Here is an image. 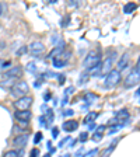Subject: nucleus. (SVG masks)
I'll list each match as a JSON object with an SVG mask.
<instances>
[{"instance_id": "f257e3e1", "label": "nucleus", "mask_w": 140, "mask_h": 157, "mask_svg": "<svg viewBox=\"0 0 140 157\" xmlns=\"http://www.w3.org/2000/svg\"><path fill=\"white\" fill-rule=\"evenodd\" d=\"M100 63H101V52L95 49V51H91V52L86 56V59H84V62H83V66H84L86 72H90L92 68L98 66Z\"/></svg>"}, {"instance_id": "f03ea898", "label": "nucleus", "mask_w": 140, "mask_h": 157, "mask_svg": "<svg viewBox=\"0 0 140 157\" xmlns=\"http://www.w3.org/2000/svg\"><path fill=\"white\" fill-rule=\"evenodd\" d=\"M30 91V86L25 80H18L17 83L13 86V88L10 90V94L14 97V98H21V97H25Z\"/></svg>"}, {"instance_id": "7ed1b4c3", "label": "nucleus", "mask_w": 140, "mask_h": 157, "mask_svg": "<svg viewBox=\"0 0 140 157\" xmlns=\"http://www.w3.org/2000/svg\"><path fill=\"white\" fill-rule=\"evenodd\" d=\"M122 80V76H121V72H118L116 69H112L106 76H105L104 80V86L108 88H112L115 86H118Z\"/></svg>"}, {"instance_id": "20e7f679", "label": "nucleus", "mask_w": 140, "mask_h": 157, "mask_svg": "<svg viewBox=\"0 0 140 157\" xmlns=\"http://www.w3.org/2000/svg\"><path fill=\"white\" fill-rule=\"evenodd\" d=\"M32 103H34V97L25 95V97H21V98L16 100L13 103V107L16 108V111H28L31 108Z\"/></svg>"}, {"instance_id": "39448f33", "label": "nucleus", "mask_w": 140, "mask_h": 157, "mask_svg": "<svg viewBox=\"0 0 140 157\" xmlns=\"http://www.w3.org/2000/svg\"><path fill=\"white\" fill-rule=\"evenodd\" d=\"M70 58H71V51H65V52H62L59 56H56L55 59H52L53 68L60 69V68L66 66V65H67V62L70 60Z\"/></svg>"}, {"instance_id": "423d86ee", "label": "nucleus", "mask_w": 140, "mask_h": 157, "mask_svg": "<svg viewBox=\"0 0 140 157\" xmlns=\"http://www.w3.org/2000/svg\"><path fill=\"white\" fill-rule=\"evenodd\" d=\"M139 83H140V73L136 72L135 69L132 70V72L125 77V80H123L125 88H132V87H135L136 84H139Z\"/></svg>"}, {"instance_id": "0eeeda50", "label": "nucleus", "mask_w": 140, "mask_h": 157, "mask_svg": "<svg viewBox=\"0 0 140 157\" xmlns=\"http://www.w3.org/2000/svg\"><path fill=\"white\" fill-rule=\"evenodd\" d=\"M127 119H129V111H127V109H122V111H119V112L109 121V126H112V125L123 126L125 123L127 122Z\"/></svg>"}, {"instance_id": "6e6552de", "label": "nucleus", "mask_w": 140, "mask_h": 157, "mask_svg": "<svg viewBox=\"0 0 140 157\" xmlns=\"http://www.w3.org/2000/svg\"><path fill=\"white\" fill-rule=\"evenodd\" d=\"M115 56H116V52L114 51L112 55L106 56V58L104 59V62L101 63V74L106 76V74L112 70V66H114V63H115Z\"/></svg>"}, {"instance_id": "1a4fd4ad", "label": "nucleus", "mask_w": 140, "mask_h": 157, "mask_svg": "<svg viewBox=\"0 0 140 157\" xmlns=\"http://www.w3.org/2000/svg\"><path fill=\"white\" fill-rule=\"evenodd\" d=\"M28 51H30V53H31L32 56H41L42 53L45 52V45H44L41 41H34V42L30 44Z\"/></svg>"}, {"instance_id": "9d476101", "label": "nucleus", "mask_w": 140, "mask_h": 157, "mask_svg": "<svg viewBox=\"0 0 140 157\" xmlns=\"http://www.w3.org/2000/svg\"><path fill=\"white\" fill-rule=\"evenodd\" d=\"M22 74V68L21 66H14V68H10L7 72L3 73V79H20Z\"/></svg>"}, {"instance_id": "9b49d317", "label": "nucleus", "mask_w": 140, "mask_h": 157, "mask_svg": "<svg viewBox=\"0 0 140 157\" xmlns=\"http://www.w3.org/2000/svg\"><path fill=\"white\" fill-rule=\"evenodd\" d=\"M28 140H30V135H28V133L17 135V136L13 139V146H14V147H18V149H24L25 144L28 143Z\"/></svg>"}, {"instance_id": "f8f14e48", "label": "nucleus", "mask_w": 140, "mask_h": 157, "mask_svg": "<svg viewBox=\"0 0 140 157\" xmlns=\"http://www.w3.org/2000/svg\"><path fill=\"white\" fill-rule=\"evenodd\" d=\"M65 46H66V44H65L63 41H60L57 45L53 46V49L51 51V53L48 55V58H49V59H55L56 56H59L62 52H65Z\"/></svg>"}, {"instance_id": "ddd939ff", "label": "nucleus", "mask_w": 140, "mask_h": 157, "mask_svg": "<svg viewBox=\"0 0 140 157\" xmlns=\"http://www.w3.org/2000/svg\"><path fill=\"white\" fill-rule=\"evenodd\" d=\"M31 117H32V112L28 109V111H16L14 112V118L17 119L18 122L20 121H25V122H28L30 119H31Z\"/></svg>"}, {"instance_id": "4468645a", "label": "nucleus", "mask_w": 140, "mask_h": 157, "mask_svg": "<svg viewBox=\"0 0 140 157\" xmlns=\"http://www.w3.org/2000/svg\"><path fill=\"white\" fill-rule=\"evenodd\" d=\"M77 128H79V122H77V121H74V119H69V121L63 122V125H62V129H63V131H66L67 133L77 131Z\"/></svg>"}, {"instance_id": "2eb2a0df", "label": "nucleus", "mask_w": 140, "mask_h": 157, "mask_svg": "<svg viewBox=\"0 0 140 157\" xmlns=\"http://www.w3.org/2000/svg\"><path fill=\"white\" fill-rule=\"evenodd\" d=\"M127 65H129V53H123L119 59V62H118V65H116V70L122 72L123 69L127 68Z\"/></svg>"}, {"instance_id": "dca6fc26", "label": "nucleus", "mask_w": 140, "mask_h": 157, "mask_svg": "<svg viewBox=\"0 0 140 157\" xmlns=\"http://www.w3.org/2000/svg\"><path fill=\"white\" fill-rule=\"evenodd\" d=\"M105 129H106V126L105 125H101V126H97V131L92 133V138L91 139L95 140V142H100V140L102 139V136H104V132Z\"/></svg>"}, {"instance_id": "f3484780", "label": "nucleus", "mask_w": 140, "mask_h": 157, "mask_svg": "<svg viewBox=\"0 0 140 157\" xmlns=\"http://www.w3.org/2000/svg\"><path fill=\"white\" fill-rule=\"evenodd\" d=\"M17 81H18V80H16V79H4V80L0 83V86H1V87H4V88H7V90L10 91V90L13 88V86H14Z\"/></svg>"}, {"instance_id": "a211bd4d", "label": "nucleus", "mask_w": 140, "mask_h": 157, "mask_svg": "<svg viewBox=\"0 0 140 157\" xmlns=\"http://www.w3.org/2000/svg\"><path fill=\"white\" fill-rule=\"evenodd\" d=\"M136 9H137V4L133 3V1H129V3H126V4L123 6V13H125V14H130V13H133Z\"/></svg>"}, {"instance_id": "6ab92c4d", "label": "nucleus", "mask_w": 140, "mask_h": 157, "mask_svg": "<svg viewBox=\"0 0 140 157\" xmlns=\"http://www.w3.org/2000/svg\"><path fill=\"white\" fill-rule=\"evenodd\" d=\"M116 143H118V139L115 140L111 146H108L106 149H104L102 152H101V157H109L111 154H112V152L115 150V146H116Z\"/></svg>"}, {"instance_id": "aec40b11", "label": "nucleus", "mask_w": 140, "mask_h": 157, "mask_svg": "<svg viewBox=\"0 0 140 157\" xmlns=\"http://www.w3.org/2000/svg\"><path fill=\"white\" fill-rule=\"evenodd\" d=\"M97 100H98V95L94 94V93H86V94H84V101H86L87 104H92V103H95Z\"/></svg>"}, {"instance_id": "412c9836", "label": "nucleus", "mask_w": 140, "mask_h": 157, "mask_svg": "<svg viewBox=\"0 0 140 157\" xmlns=\"http://www.w3.org/2000/svg\"><path fill=\"white\" fill-rule=\"evenodd\" d=\"M11 68V60H4L0 59V73H4Z\"/></svg>"}, {"instance_id": "4be33fe9", "label": "nucleus", "mask_w": 140, "mask_h": 157, "mask_svg": "<svg viewBox=\"0 0 140 157\" xmlns=\"http://www.w3.org/2000/svg\"><path fill=\"white\" fill-rule=\"evenodd\" d=\"M88 80H90V74H88L87 72H83V73L80 74V77H79V86H83V84H86Z\"/></svg>"}, {"instance_id": "5701e85b", "label": "nucleus", "mask_w": 140, "mask_h": 157, "mask_svg": "<svg viewBox=\"0 0 140 157\" xmlns=\"http://www.w3.org/2000/svg\"><path fill=\"white\" fill-rule=\"evenodd\" d=\"M97 117H98V114H97V112H90V114H87V117L84 118V123L88 125V123L94 122V121L97 119Z\"/></svg>"}, {"instance_id": "b1692460", "label": "nucleus", "mask_w": 140, "mask_h": 157, "mask_svg": "<svg viewBox=\"0 0 140 157\" xmlns=\"http://www.w3.org/2000/svg\"><path fill=\"white\" fill-rule=\"evenodd\" d=\"M25 69L28 70V72H31V73H35L36 72V65H35L34 62H28L25 65Z\"/></svg>"}, {"instance_id": "393cba45", "label": "nucleus", "mask_w": 140, "mask_h": 157, "mask_svg": "<svg viewBox=\"0 0 140 157\" xmlns=\"http://www.w3.org/2000/svg\"><path fill=\"white\" fill-rule=\"evenodd\" d=\"M39 123H41V126H44L45 129L49 128V122H48V119L45 118V115H41V117H39Z\"/></svg>"}, {"instance_id": "a878e982", "label": "nucleus", "mask_w": 140, "mask_h": 157, "mask_svg": "<svg viewBox=\"0 0 140 157\" xmlns=\"http://www.w3.org/2000/svg\"><path fill=\"white\" fill-rule=\"evenodd\" d=\"M3 157H18V152L17 150H9V152H6L4 154H3Z\"/></svg>"}, {"instance_id": "bb28decb", "label": "nucleus", "mask_w": 140, "mask_h": 157, "mask_svg": "<svg viewBox=\"0 0 140 157\" xmlns=\"http://www.w3.org/2000/svg\"><path fill=\"white\" fill-rule=\"evenodd\" d=\"M87 140H88V132H81L80 136H79V142L84 143V142H87Z\"/></svg>"}, {"instance_id": "cd10ccee", "label": "nucleus", "mask_w": 140, "mask_h": 157, "mask_svg": "<svg viewBox=\"0 0 140 157\" xmlns=\"http://www.w3.org/2000/svg\"><path fill=\"white\" fill-rule=\"evenodd\" d=\"M45 118L48 119V122L51 123L53 121V111L52 109H46V114H45Z\"/></svg>"}, {"instance_id": "c85d7f7f", "label": "nucleus", "mask_w": 140, "mask_h": 157, "mask_svg": "<svg viewBox=\"0 0 140 157\" xmlns=\"http://www.w3.org/2000/svg\"><path fill=\"white\" fill-rule=\"evenodd\" d=\"M27 52H28V46H24V45H22V46H20V49L16 52V55H17V56H21V55H24V53H27Z\"/></svg>"}, {"instance_id": "c756f323", "label": "nucleus", "mask_w": 140, "mask_h": 157, "mask_svg": "<svg viewBox=\"0 0 140 157\" xmlns=\"http://www.w3.org/2000/svg\"><path fill=\"white\" fill-rule=\"evenodd\" d=\"M56 77L59 80V84H65V80H66V74L65 73H59V74H56Z\"/></svg>"}, {"instance_id": "7c9ffc66", "label": "nucleus", "mask_w": 140, "mask_h": 157, "mask_svg": "<svg viewBox=\"0 0 140 157\" xmlns=\"http://www.w3.org/2000/svg\"><path fill=\"white\" fill-rule=\"evenodd\" d=\"M70 139H71L70 136H66L65 139H62V140H60V142H59V144H57V147H59V149H62V147H63V146H65V144L67 143V142H70Z\"/></svg>"}, {"instance_id": "2f4dec72", "label": "nucleus", "mask_w": 140, "mask_h": 157, "mask_svg": "<svg viewBox=\"0 0 140 157\" xmlns=\"http://www.w3.org/2000/svg\"><path fill=\"white\" fill-rule=\"evenodd\" d=\"M97 153H98V149H92L91 152L86 153L84 156H81V157H95V156H97Z\"/></svg>"}, {"instance_id": "473e14b6", "label": "nucleus", "mask_w": 140, "mask_h": 157, "mask_svg": "<svg viewBox=\"0 0 140 157\" xmlns=\"http://www.w3.org/2000/svg\"><path fill=\"white\" fill-rule=\"evenodd\" d=\"M41 140H42V133L41 132H36L35 133V138H34V144H38Z\"/></svg>"}, {"instance_id": "72a5a7b5", "label": "nucleus", "mask_w": 140, "mask_h": 157, "mask_svg": "<svg viewBox=\"0 0 140 157\" xmlns=\"http://www.w3.org/2000/svg\"><path fill=\"white\" fill-rule=\"evenodd\" d=\"M39 156V150L35 147V149H32L31 150V153H30V157H38Z\"/></svg>"}, {"instance_id": "f704fd0d", "label": "nucleus", "mask_w": 140, "mask_h": 157, "mask_svg": "<svg viewBox=\"0 0 140 157\" xmlns=\"http://www.w3.org/2000/svg\"><path fill=\"white\" fill-rule=\"evenodd\" d=\"M57 136H59V129H57V128H52V138L56 139Z\"/></svg>"}, {"instance_id": "c9c22d12", "label": "nucleus", "mask_w": 140, "mask_h": 157, "mask_svg": "<svg viewBox=\"0 0 140 157\" xmlns=\"http://www.w3.org/2000/svg\"><path fill=\"white\" fill-rule=\"evenodd\" d=\"M44 100H45V103H48V101L51 100V93H49V91L44 93Z\"/></svg>"}, {"instance_id": "e433bc0d", "label": "nucleus", "mask_w": 140, "mask_h": 157, "mask_svg": "<svg viewBox=\"0 0 140 157\" xmlns=\"http://www.w3.org/2000/svg\"><path fill=\"white\" fill-rule=\"evenodd\" d=\"M74 112H73V109H66L65 112H63V117H71Z\"/></svg>"}, {"instance_id": "4c0bfd02", "label": "nucleus", "mask_w": 140, "mask_h": 157, "mask_svg": "<svg viewBox=\"0 0 140 157\" xmlns=\"http://www.w3.org/2000/svg\"><path fill=\"white\" fill-rule=\"evenodd\" d=\"M94 129H97V125H95V122L88 123V131H94Z\"/></svg>"}, {"instance_id": "58836bf2", "label": "nucleus", "mask_w": 140, "mask_h": 157, "mask_svg": "<svg viewBox=\"0 0 140 157\" xmlns=\"http://www.w3.org/2000/svg\"><path fill=\"white\" fill-rule=\"evenodd\" d=\"M136 72H139L140 73V56H139V59H137V62H136Z\"/></svg>"}, {"instance_id": "ea45409f", "label": "nucleus", "mask_w": 140, "mask_h": 157, "mask_svg": "<svg viewBox=\"0 0 140 157\" xmlns=\"http://www.w3.org/2000/svg\"><path fill=\"white\" fill-rule=\"evenodd\" d=\"M81 153H83V149L77 150V152H76V154H74V157H81Z\"/></svg>"}, {"instance_id": "a19ab883", "label": "nucleus", "mask_w": 140, "mask_h": 157, "mask_svg": "<svg viewBox=\"0 0 140 157\" xmlns=\"http://www.w3.org/2000/svg\"><path fill=\"white\" fill-rule=\"evenodd\" d=\"M18 157H22V154H24V149H18Z\"/></svg>"}, {"instance_id": "79ce46f5", "label": "nucleus", "mask_w": 140, "mask_h": 157, "mask_svg": "<svg viewBox=\"0 0 140 157\" xmlns=\"http://www.w3.org/2000/svg\"><path fill=\"white\" fill-rule=\"evenodd\" d=\"M67 101H69V97H65V98H63V103H62V104L65 105L66 103H67Z\"/></svg>"}, {"instance_id": "37998d69", "label": "nucleus", "mask_w": 140, "mask_h": 157, "mask_svg": "<svg viewBox=\"0 0 140 157\" xmlns=\"http://www.w3.org/2000/svg\"><path fill=\"white\" fill-rule=\"evenodd\" d=\"M135 95H136V97H139V95H140V88L136 91V93H135Z\"/></svg>"}, {"instance_id": "c03bdc74", "label": "nucleus", "mask_w": 140, "mask_h": 157, "mask_svg": "<svg viewBox=\"0 0 140 157\" xmlns=\"http://www.w3.org/2000/svg\"><path fill=\"white\" fill-rule=\"evenodd\" d=\"M44 157H51V154H45V156Z\"/></svg>"}, {"instance_id": "a18cd8bd", "label": "nucleus", "mask_w": 140, "mask_h": 157, "mask_svg": "<svg viewBox=\"0 0 140 157\" xmlns=\"http://www.w3.org/2000/svg\"><path fill=\"white\" fill-rule=\"evenodd\" d=\"M0 14H1V6H0Z\"/></svg>"}]
</instances>
